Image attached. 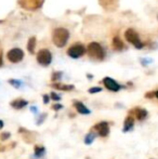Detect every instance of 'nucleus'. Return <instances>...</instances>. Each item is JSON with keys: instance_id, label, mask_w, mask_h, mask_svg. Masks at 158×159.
<instances>
[{"instance_id": "cd10ccee", "label": "nucleus", "mask_w": 158, "mask_h": 159, "mask_svg": "<svg viewBox=\"0 0 158 159\" xmlns=\"http://www.w3.org/2000/svg\"><path fill=\"white\" fill-rule=\"evenodd\" d=\"M30 109H32L33 113H37V107H32Z\"/></svg>"}, {"instance_id": "ddd939ff", "label": "nucleus", "mask_w": 158, "mask_h": 159, "mask_svg": "<svg viewBox=\"0 0 158 159\" xmlns=\"http://www.w3.org/2000/svg\"><path fill=\"white\" fill-rule=\"evenodd\" d=\"M134 127V118L132 116H127L126 120L124 122V132H129Z\"/></svg>"}, {"instance_id": "39448f33", "label": "nucleus", "mask_w": 158, "mask_h": 159, "mask_svg": "<svg viewBox=\"0 0 158 159\" xmlns=\"http://www.w3.org/2000/svg\"><path fill=\"white\" fill-rule=\"evenodd\" d=\"M37 62L42 66H48L52 62V54L48 49H42L37 53Z\"/></svg>"}, {"instance_id": "393cba45", "label": "nucleus", "mask_w": 158, "mask_h": 159, "mask_svg": "<svg viewBox=\"0 0 158 159\" xmlns=\"http://www.w3.org/2000/svg\"><path fill=\"white\" fill-rule=\"evenodd\" d=\"M10 138V133H8V132H6V133H2L1 136H0V139L1 140H7V139Z\"/></svg>"}, {"instance_id": "6e6552de", "label": "nucleus", "mask_w": 158, "mask_h": 159, "mask_svg": "<svg viewBox=\"0 0 158 159\" xmlns=\"http://www.w3.org/2000/svg\"><path fill=\"white\" fill-rule=\"evenodd\" d=\"M103 84L105 86V88L110 91H113V92H118V91L121 89V86L116 81L114 80L113 78L111 77H105L103 79Z\"/></svg>"}, {"instance_id": "a878e982", "label": "nucleus", "mask_w": 158, "mask_h": 159, "mask_svg": "<svg viewBox=\"0 0 158 159\" xmlns=\"http://www.w3.org/2000/svg\"><path fill=\"white\" fill-rule=\"evenodd\" d=\"M3 65V60H2V51H0V67Z\"/></svg>"}, {"instance_id": "9d476101", "label": "nucleus", "mask_w": 158, "mask_h": 159, "mask_svg": "<svg viewBox=\"0 0 158 159\" xmlns=\"http://www.w3.org/2000/svg\"><path fill=\"white\" fill-rule=\"evenodd\" d=\"M131 114L134 115V117L137 118L138 120H144L146 117H147L148 113L145 108H141V107H135L131 111Z\"/></svg>"}, {"instance_id": "20e7f679", "label": "nucleus", "mask_w": 158, "mask_h": 159, "mask_svg": "<svg viewBox=\"0 0 158 159\" xmlns=\"http://www.w3.org/2000/svg\"><path fill=\"white\" fill-rule=\"evenodd\" d=\"M86 52H87L86 47H84L82 43H80V42H78V43H74L67 50V54L70 55V57H73V59H78V57H82Z\"/></svg>"}, {"instance_id": "9b49d317", "label": "nucleus", "mask_w": 158, "mask_h": 159, "mask_svg": "<svg viewBox=\"0 0 158 159\" xmlns=\"http://www.w3.org/2000/svg\"><path fill=\"white\" fill-rule=\"evenodd\" d=\"M74 106H75V108H76V111H78L79 114H81V115H89V114L91 113L90 109H89L84 103L79 102V101H75Z\"/></svg>"}, {"instance_id": "f8f14e48", "label": "nucleus", "mask_w": 158, "mask_h": 159, "mask_svg": "<svg viewBox=\"0 0 158 159\" xmlns=\"http://www.w3.org/2000/svg\"><path fill=\"white\" fill-rule=\"evenodd\" d=\"M27 104H28L27 101L23 100V98H16V100H13L10 103L11 107H13L14 109H22L25 106H27Z\"/></svg>"}, {"instance_id": "6ab92c4d", "label": "nucleus", "mask_w": 158, "mask_h": 159, "mask_svg": "<svg viewBox=\"0 0 158 159\" xmlns=\"http://www.w3.org/2000/svg\"><path fill=\"white\" fill-rule=\"evenodd\" d=\"M9 82H10L13 87H15V88H20V87H21V84H22L21 81H19V80H15V79H11Z\"/></svg>"}, {"instance_id": "b1692460", "label": "nucleus", "mask_w": 158, "mask_h": 159, "mask_svg": "<svg viewBox=\"0 0 158 159\" xmlns=\"http://www.w3.org/2000/svg\"><path fill=\"white\" fill-rule=\"evenodd\" d=\"M52 108L53 109H54V111H60V109H62V108H63V105H61V104H54V105H53V106H52Z\"/></svg>"}, {"instance_id": "a211bd4d", "label": "nucleus", "mask_w": 158, "mask_h": 159, "mask_svg": "<svg viewBox=\"0 0 158 159\" xmlns=\"http://www.w3.org/2000/svg\"><path fill=\"white\" fill-rule=\"evenodd\" d=\"M94 139H95V133H93V132H90V133L87 134L86 138H84V143H86L87 145L92 144V142L94 141Z\"/></svg>"}, {"instance_id": "f03ea898", "label": "nucleus", "mask_w": 158, "mask_h": 159, "mask_svg": "<svg viewBox=\"0 0 158 159\" xmlns=\"http://www.w3.org/2000/svg\"><path fill=\"white\" fill-rule=\"evenodd\" d=\"M87 52H88L89 57L95 61H103L105 59V51H104L103 47L97 42L89 43L87 47Z\"/></svg>"}, {"instance_id": "1a4fd4ad", "label": "nucleus", "mask_w": 158, "mask_h": 159, "mask_svg": "<svg viewBox=\"0 0 158 159\" xmlns=\"http://www.w3.org/2000/svg\"><path fill=\"white\" fill-rule=\"evenodd\" d=\"M94 130L97 132L100 136L102 138H106L110 134V125L106 121H101L94 126Z\"/></svg>"}, {"instance_id": "4be33fe9", "label": "nucleus", "mask_w": 158, "mask_h": 159, "mask_svg": "<svg viewBox=\"0 0 158 159\" xmlns=\"http://www.w3.org/2000/svg\"><path fill=\"white\" fill-rule=\"evenodd\" d=\"M46 117H47V114H46V113L42 114V115L39 117V120H38V121H37V125H41V122H43V121H44V119H46Z\"/></svg>"}, {"instance_id": "f3484780", "label": "nucleus", "mask_w": 158, "mask_h": 159, "mask_svg": "<svg viewBox=\"0 0 158 159\" xmlns=\"http://www.w3.org/2000/svg\"><path fill=\"white\" fill-rule=\"evenodd\" d=\"M46 153V149L43 146H35V157L41 158Z\"/></svg>"}, {"instance_id": "4468645a", "label": "nucleus", "mask_w": 158, "mask_h": 159, "mask_svg": "<svg viewBox=\"0 0 158 159\" xmlns=\"http://www.w3.org/2000/svg\"><path fill=\"white\" fill-rule=\"evenodd\" d=\"M113 49L116 51H122L124 49V44L122 42V40L119 37H114L113 39Z\"/></svg>"}, {"instance_id": "f257e3e1", "label": "nucleus", "mask_w": 158, "mask_h": 159, "mask_svg": "<svg viewBox=\"0 0 158 159\" xmlns=\"http://www.w3.org/2000/svg\"><path fill=\"white\" fill-rule=\"evenodd\" d=\"M68 39H70V33H68L67 30H65L63 27H59L53 30L52 41L56 47H59V48L64 47L67 43Z\"/></svg>"}, {"instance_id": "5701e85b", "label": "nucleus", "mask_w": 158, "mask_h": 159, "mask_svg": "<svg viewBox=\"0 0 158 159\" xmlns=\"http://www.w3.org/2000/svg\"><path fill=\"white\" fill-rule=\"evenodd\" d=\"M61 76H62V73H54L52 76V79L53 80H59L60 78H61Z\"/></svg>"}, {"instance_id": "dca6fc26", "label": "nucleus", "mask_w": 158, "mask_h": 159, "mask_svg": "<svg viewBox=\"0 0 158 159\" xmlns=\"http://www.w3.org/2000/svg\"><path fill=\"white\" fill-rule=\"evenodd\" d=\"M35 48H36V37H30L27 42V50L29 53H34Z\"/></svg>"}, {"instance_id": "7ed1b4c3", "label": "nucleus", "mask_w": 158, "mask_h": 159, "mask_svg": "<svg viewBox=\"0 0 158 159\" xmlns=\"http://www.w3.org/2000/svg\"><path fill=\"white\" fill-rule=\"evenodd\" d=\"M124 38L127 39V41L130 42L131 44L135 47L137 49H142L144 47L143 42L140 40V36L139 34L135 32L133 28H128L124 33Z\"/></svg>"}, {"instance_id": "bb28decb", "label": "nucleus", "mask_w": 158, "mask_h": 159, "mask_svg": "<svg viewBox=\"0 0 158 159\" xmlns=\"http://www.w3.org/2000/svg\"><path fill=\"white\" fill-rule=\"evenodd\" d=\"M43 102L44 103H46V104H48V103H49V96L48 95H43Z\"/></svg>"}, {"instance_id": "0eeeda50", "label": "nucleus", "mask_w": 158, "mask_h": 159, "mask_svg": "<svg viewBox=\"0 0 158 159\" xmlns=\"http://www.w3.org/2000/svg\"><path fill=\"white\" fill-rule=\"evenodd\" d=\"M19 3L23 7L24 9L34 11L39 9L43 3V0H19Z\"/></svg>"}, {"instance_id": "aec40b11", "label": "nucleus", "mask_w": 158, "mask_h": 159, "mask_svg": "<svg viewBox=\"0 0 158 159\" xmlns=\"http://www.w3.org/2000/svg\"><path fill=\"white\" fill-rule=\"evenodd\" d=\"M101 91L102 88H100V87H93V88L89 89V93H97V92H101Z\"/></svg>"}, {"instance_id": "c85d7f7f", "label": "nucleus", "mask_w": 158, "mask_h": 159, "mask_svg": "<svg viewBox=\"0 0 158 159\" xmlns=\"http://www.w3.org/2000/svg\"><path fill=\"white\" fill-rule=\"evenodd\" d=\"M2 128H3V121L0 120V129H2Z\"/></svg>"}, {"instance_id": "2eb2a0df", "label": "nucleus", "mask_w": 158, "mask_h": 159, "mask_svg": "<svg viewBox=\"0 0 158 159\" xmlns=\"http://www.w3.org/2000/svg\"><path fill=\"white\" fill-rule=\"evenodd\" d=\"M53 88L57 89L61 91H72L74 90V86L73 84H53Z\"/></svg>"}, {"instance_id": "c756f323", "label": "nucleus", "mask_w": 158, "mask_h": 159, "mask_svg": "<svg viewBox=\"0 0 158 159\" xmlns=\"http://www.w3.org/2000/svg\"><path fill=\"white\" fill-rule=\"evenodd\" d=\"M155 96H156V98H158V90L156 91V92H155Z\"/></svg>"}, {"instance_id": "423d86ee", "label": "nucleus", "mask_w": 158, "mask_h": 159, "mask_svg": "<svg viewBox=\"0 0 158 159\" xmlns=\"http://www.w3.org/2000/svg\"><path fill=\"white\" fill-rule=\"evenodd\" d=\"M24 57L23 50L19 48H13L7 53V59L11 62V63H20Z\"/></svg>"}, {"instance_id": "412c9836", "label": "nucleus", "mask_w": 158, "mask_h": 159, "mask_svg": "<svg viewBox=\"0 0 158 159\" xmlns=\"http://www.w3.org/2000/svg\"><path fill=\"white\" fill-rule=\"evenodd\" d=\"M50 98H52L53 101H60V100H61V96H60V95H57L56 93H54V92H51Z\"/></svg>"}]
</instances>
